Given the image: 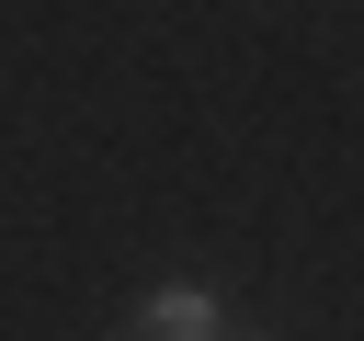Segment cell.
<instances>
[{"label":"cell","mask_w":364,"mask_h":341,"mask_svg":"<svg viewBox=\"0 0 364 341\" xmlns=\"http://www.w3.org/2000/svg\"><path fill=\"white\" fill-rule=\"evenodd\" d=\"M136 330H148V341H228V318H216L205 284H159V296L136 307Z\"/></svg>","instance_id":"cell-1"},{"label":"cell","mask_w":364,"mask_h":341,"mask_svg":"<svg viewBox=\"0 0 364 341\" xmlns=\"http://www.w3.org/2000/svg\"><path fill=\"white\" fill-rule=\"evenodd\" d=\"M136 341H148V330H136Z\"/></svg>","instance_id":"cell-2"}]
</instances>
